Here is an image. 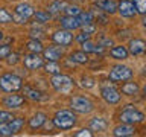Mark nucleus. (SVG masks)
Wrapping results in <instances>:
<instances>
[{
  "label": "nucleus",
  "instance_id": "1",
  "mask_svg": "<svg viewBox=\"0 0 146 137\" xmlns=\"http://www.w3.org/2000/svg\"><path fill=\"white\" fill-rule=\"evenodd\" d=\"M53 125L62 131L72 130L76 125V114L72 110H59L53 116Z\"/></svg>",
  "mask_w": 146,
  "mask_h": 137
},
{
  "label": "nucleus",
  "instance_id": "2",
  "mask_svg": "<svg viewBox=\"0 0 146 137\" xmlns=\"http://www.w3.org/2000/svg\"><path fill=\"white\" fill-rule=\"evenodd\" d=\"M23 81L17 73H5L0 76V90L5 93H15V91L21 90Z\"/></svg>",
  "mask_w": 146,
  "mask_h": 137
},
{
  "label": "nucleus",
  "instance_id": "3",
  "mask_svg": "<svg viewBox=\"0 0 146 137\" xmlns=\"http://www.w3.org/2000/svg\"><path fill=\"white\" fill-rule=\"evenodd\" d=\"M119 120L122 123H129V125H135V123H141L145 120V114L134 108V105H125L123 111L119 114Z\"/></svg>",
  "mask_w": 146,
  "mask_h": 137
},
{
  "label": "nucleus",
  "instance_id": "4",
  "mask_svg": "<svg viewBox=\"0 0 146 137\" xmlns=\"http://www.w3.org/2000/svg\"><path fill=\"white\" fill-rule=\"evenodd\" d=\"M50 84L58 93H66L68 94L73 88V79L68 75H62V73H58V75H53L52 79H50Z\"/></svg>",
  "mask_w": 146,
  "mask_h": 137
},
{
  "label": "nucleus",
  "instance_id": "5",
  "mask_svg": "<svg viewBox=\"0 0 146 137\" xmlns=\"http://www.w3.org/2000/svg\"><path fill=\"white\" fill-rule=\"evenodd\" d=\"M70 108L72 111L81 113V114H88L94 110L93 100L85 98V96H73L70 99Z\"/></svg>",
  "mask_w": 146,
  "mask_h": 137
},
{
  "label": "nucleus",
  "instance_id": "6",
  "mask_svg": "<svg viewBox=\"0 0 146 137\" xmlns=\"http://www.w3.org/2000/svg\"><path fill=\"white\" fill-rule=\"evenodd\" d=\"M108 76H110V81H113V82H125V81L132 78V70L128 66L117 64V66H114L111 70H110Z\"/></svg>",
  "mask_w": 146,
  "mask_h": 137
},
{
  "label": "nucleus",
  "instance_id": "7",
  "mask_svg": "<svg viewBox=\"0 0 146 137\" xmlns=\"http://www.w3.org/2000/svg\"><path fill=\"white\" fill-rule=\"evenodd\" d=\"M100 96L110 105H116L120 102V91L114 85H102L100 87Z\"/></svg>",
  "mask_w": 146,
  "mask_h": 137
},
{
  "label": "nucleus",
  "instance_id": "8",
  "mask_svg": "<svg viewBox=\"0 0 146 137\" xmlns=\"http://www.w3.org/2000/svg\"><path fill=\"white\" fill-rule=\"evenodd\" d=\"M43 64H44V58L40 57V53L29 52L27 55H25V58H23V66H25L27 70H36V68H41Z\"/></svg>",
  "mask_w": 146,
  "mask_h": 137
},
{
  "label": "nucleus",
  "instance_id": "9",
  "mask_svg": "<svg viewBox=\"0 0 146 137\" xmlns=\"http://www.w3.org/2000/svg\"><path fill=\"white\" fill-rule=\"evenodd\" d=\"M52 41L58 46H70L72 41H73V34L72 31H67V29H61V31H55L53 35H52Z\"/></svg>",
  "mask_w": 146,
  "mask_h": 137
},
{
  "label": "nucleus",
  "instance_id": "10",
  "mask_svg": "<svg viewBox=\"0 0 146 137\" xmlns=\"http://www.w3.org/2000/svg\"><path fill=\"white\" fill-rule=\"evenodd\" d=\"M117 12L125 18H132L137 15V11L131 0H122L120 3H117Z\"/></svg>",
  "mask_w": 146,
  "mask_h": 137
},
{
  "label": "nucleus",
  "instance_id": "11",
  "mask_svg": "<svg viewBox=\"0 0 146 137\" xmlns=\"http://www.w3.org/2000/svg\"><path fill=\"white\" fill-rule=\"evenodd\" d=\"M2 104L3 107H6L9 110H14V108H20L23 104H25V98L20 94H9L6 98L2 99Z\"/></svg>",
  "mask_w": 146,
  "mask_h": 137
},
{
  "label": "nucleus",
  "instance_id": "12",
  "mask_svg": "<svg viewBox=\"0 0 146 137\" xmlns=\"http://www.w3.org/2000/svg\"><path fill=\"white\" fill-rule=\"evenodd\" d=\"M62 55H64V52L58 44L56 46H50V47L43 50V58L47 59V61H59V59L62 58Z\"/></svg>",
  "mask_w": 146,
  "mask_h": 137
},
{
  "label": "nucleus",
  "instance_id": "13",
  "mask_svg": "<svg viewBox=\"0 0 146 137\" xmlns=\"http://www.w3.org/2000/svg\"><path fill=\"white\" fill-rule=\"evenodd\" d=\"M135 134V126L129 125V123H120V125L113 128V136L116 137H128Z\"/></svg>",
  "mask_w": 146,
  "mask_h": 137
},
{
  "label": "nucleus",
  "instance_id": "14",
  "mask_svg": "<svg viewBox=\"0 0 146 137\" xmlns=\"http://www.w3.org/2000/svg\"><path fill=\"white\" fill-rule=\"evenodd\" d=\"M128 52L134 57H139V55H143L145 50H146V43L140 38H134L129 41V46H128Z\"/></svg>",
  "mask_w": 146,
  "mask_h": 137
},
{
  "label": "nucleus",
  "instance_id": "15",
  "mask_svg": "<svg viewBox=\"0 0 146 137\" xmlns=\"http://www.w3.org/2000/svg\"><path fill=\"white\" fill-rule=\"evenodd\" d=\"M59 25H61L62 29H67V31H75V29H79L81 27V21L78 17H70V15H64L59 18Z\"/></svg>",
  "mask_w": 146,
  "mask_h": 137
},
{
  "label": "nucleus",
  "instance_id": "16",
  "mask_svg": "<svg viewBox=\"0 0 146 137\" xmlns=\"http://www.w3.org/2000/svg\"><path fill=\"white\" fill-rule=\"evenodd\" d=\"M46 120H47V116H46L44 113L38 111L29 119V128L31 130H40V128L46 123Z\"/></svg>",
  "mask_w": 146,
  "mask_h": 137
},
{
  "label": "nucleus",
  "instance_id": "17",
  "mask_svg": "<svg viewBox=\"0 0 146 137\" xmlns=\"http://www.w3.org/2000/svg\"><path fill=\"white\" fill-rule=\"evenodd\" d=\"M110 55L117 59V61H125V59H128V57H129V52H128V49L125 47V46H114V47H111V50H110Z\"/></svg>",
  "mask_w": 146,
  "mask_h": 137
},
{
  "label": "nucleus",
  "instance_id": "18",
  "mask_svg": "<svg viewBox=\"0 0 146 137\" xmlns=\"http://www.w3.org/2000/svg\"><path fill=\"white\" fill-rule=\"evenodd\" d=\"M14 12L29 20V18H31L32 15H34L35 9H34V6H31V5H27V3H18L17 6L14 8Z\"/></svg>",
  "mask_w": 146,
  "mask_h": 137
},
{
  "label": "nucleus",
  "instance_id": "19",
  "mask_svg": "<svg viewBox=\"0 0 146 137\" xmlns=\"http://www.w3.org/2000/svg\"><path fill=\"white\" fill-rule=\"evenodd\" d=\"M96 6H99L104 12H107V14L117 12V3H116V0H98V2H96Z\"/></svg>",
  "mask_w": 146,
  "mask_h": 137
},
{
  "label": "nucleus",
  "instance_id": "20",
  "mask_svg": "<svg viewBox=\"0 0 146 137\" xmlns=\"http://www.w3.org/2000/svg\"><path fill=\"white\" fill-rule=\"evenodd\" d=\"M21 90H23V94H25V98L31 99V100H43V99H44L43 93H41L40 90L32 88L31 85H25V87H21Z\"/></svg>",
  "mask_w": 146,
  "mask_h": 137
},
{
  "label": "nucleus",
  "instance_id": "21",
  "mask_svg": "<svg viewBox=\"0 0 146 137\" xmlns=\"http://www.w3.org/2000/svg\"><path fill=\"white\" fill-rule=\"evenodd\" d=\"M81 50H84L85 53H102L104 52V47L100 44H96L93 41L87 40L84 43H81Z\"/></svg>",
  "mask_w": 146,
  "mask_h": 137
},
{
  "label": "nucleus",
  "instance_id": "22",
  "mask_svg": "<svg viewBox=\"0 0 146 137\" xmlns=\"http://www.w3.org/2000/svg\"><path fill=\"white\" fill-rule=\"evenodd\" d=\"M90 130L91 131H98V132H102V131H105L107 130V126H108V123H107V120H105L104 117H93L90 120Z\"/></svg>",
  "mask_w": 146,
  "mask_h": 137
},
{
  "label": "nucleus",
  "instance_id": "23",
  "mask_svg": "<svg viewBox=\"0 0 146 137\" xmlns=\"http://www.w3.org/2000/svg\"><path fill=\"white\" fill-rule=\"evenodd\" d=\"M139 90H140V87L137 82L134 81H125V84L122 85V93L123 94H126V96H135L137 93H139Z\"/></svg>",
  "mask_w": 146,
  "mask_h": 137
},
{
  "label": "nucleus",
  "instance_id": "24",
  "mask_svg": "<svg viewBox=\"0 0 146 137\" xmlns=\"http://www.w3.org/2000/svg\"><path fill=\"white\" fill-rule=\"evenodd\" d=\"M25 123H26V120L23 117H12V120H9L8 125H9V130H11L12 134H17V132H20L23 130Z\"/></svg>",
  "mask_w": 146,
  "mask_h": 137
},
{
  "label": "nucleus",
  "instance_id": "25",
  "mask_svg": "<svg viewBox=\"0 0 146 137\" xmlns=\"http://www.w3.org/2000/svg\"><path fill=\"white\" fill-rule=\"evenodd\" d=\"M70 59L76 64H87L88 63V53H85L84 50H75L70 53Z\"/></svg>",
  "mask_w": 146,
  "mask_h": 137
},
{
  "label": "nucleus",
  "instance_id": "26",
  "mask_svg": "<svg viewBox=\"0 0 146 137\" xmlns=\"http://www.w3.org/2000/svg\"><path fill=\"white\" fill-rule=\"evenodd\" d=\"M26 49L29 50V52H34V53H41L44 50L41 41L40 40H35V38H31L29 41H27V43H26Z\"/></svg>",
  "mask_w": 146,
  "mask_h": 137
},
{
  "label": "nucleus",
  "instance_id": "27",
  "mask_svg": "<svg viewBox=\"0 0 146 137\" xmlns=\"http://www.w3.org/2000/svg\"><path fill=\"white\" fill-rule=\"evenodd\" d=\"M66 5H67V2H64V0H55V2H52L47 6V12L50 15H52V14H59L64 8H66Z\"/></svg>",
  "mask_w": 146,
  "mask_h": 137
},
{
  "label": "nucleus",
  "instance_id": "28",
  "mask_svg": "<svg viewBox=\"0 0 146 137\" xmlns=\"http://www.w3.org/2000/svg\"><path fill=\"white\" fill-rule=\"evenodd\" d=\"M43 68L46 73H49V75H58V73H61V67H59L58 61H47L46 64H43Z\"/></svg>",
  "mask_w": 146,
  "mask_h": 137
},
{
  "label": "nucleus",
  "instance_id": "29",
  "mask_svg": "<svg viewBox=\"0 0 146 137\" xmlns=\"http://www.w3.org/2000/svg\"><path fill=\"white\" fill-rule=\"evenodd\" d=\"M32 17H34L35 21L40 23V25H46V23H49L50 18H52V15H50L47 11H43V9H41V11H35Z\"/></svg>",
  "mask_w": 146,
  "mask_h": 137
},
{
  "label": "nucleus",
  "instance_id": "30",
  "mask_svg": "<svg viewBox=\"0 0 146 137\" xmlns=\"http://www.w3.org/2000/svg\"><path fill=\"white\" fill-rule=\"evenodd\" d=\"M82 9L79 6H76V5H66V8L62 9V12H64V15H70V17H78L81 14Z\"/></svg>",
  "mask_w": 146,
  "mask_h": 137
},
{
  "label": "nucleus",
  "instance_id": "31",
  "mask_svg": "<svg viewBox=\"0 0 146 137\" xmlns=\"http://www.w3.org/2000/svg\"><path fill=\"white\" fill-rule=\"evenodd\" d=\"M78 18H79V21H81V26L94 23V17H93V14H91L90 11H87V12H82L81 11V14L78 15Z\"/></svg>",
  "mask_w": 146,
  "mask_h": 137
},
{
  "label": "nucleus",
  "instance_id": "32",
  "mask_svg": "<svg viewBox=\"0 0 146 137\" xmlns=\"http://www.w3.org/2000/svg\"><path fill=\"white\" fill-rule=\"evenodd\" d=\"M134 8H135V11H137V14H143L146 12V0H134Z\"/></svg>",
  "mask_w": 146,
  "mask_h": 137
},
{
  "label": "nucleus",
  "instance_id": "33",
  "mask_svg": "<svg viewBox=\"0 0 146 137\" xmlns=\"http://www.w3.org/2000/svg\"><path fill=\"white\" fill-rule=\"evenodd\" d=\"M12 21V14H9L6 9L0 8V23H11Z\"/></svg>",
  "mask_w": 146,
  "mask_h": 137
},
{
  "label": "nucleus",
  "instance_id": "34",
  "mask_svg": "<svg viewBox=\"0 0 146 137\" xmlns=\"http://www.w3.org/2000/svg\"><path fill=\"white\" fill-rule=\"evenodd\" d=\"M8 136H12L11 130H9V125L5 122H0V137H8Z\"/></svg>",
  "mask_w": 146,
  "mask_h": 137
},
{
  "label": "nucleus",
  "instance_id": "35",
  "mask_svg": "<svg viewBox=\"0 0 146 137\" xmlns=\"http://www.w3.org/2000/svg\"><path fill=\"white\" fill-rule=\"evenodd\" d=\"M11 52L12 50H11V46L9 44H0V59H5Z\"/></svg>",
  "mask_w": 146,
  "mask_h": 137
},
{
  "label": "nucleus",
  "instance_id": "36",
  "mask_svg": "<svg viewBox=\"0 0 146 137\" xmlns=\"http://www.w3.org/2000/svg\"><path fill=\"white\" fill-rule=\"evenodd\" d=\"M5 59H6V63L9 64V66H15V64L20 61V57H18V53H12L11 52Z\"/></svg>",
  "mask_w": 146,
  "mask_h": 137
},
{
  "label": "nucleus",
  "instance_id": "37",
  "mask_svg": "<svg viewBox=\"0 0 146 137\" xmlns=\"http://www.w3.org/2000/svg\"><path fill=\"white\" fill-rule=\"evenodd\" d=\"M12 114L9 113V111H3V110H0V122H5V123H8L9 120H12Z\"/></svg>",
  "mask_w": 146,
  "mask_h": 137
},
{
  "label": "nucleus",
  "instance_id": "38",
  "mask_svg": "<svg viewBox=\"0 0 146 137\" xmlns=\"http://www.w3.org/2000/svg\"><path fill=\"white\" fill-rule=\"evenodd\" d=\"M84 88H91V87H94V79L93 78H88V76H85V78H82V84H81Z\"/></svg>",
  "mask_w": 146,
  "mask_h": 137
},
{
  "label": "nucleus",
  "instance_id": "39",
  "mask_svg": "<svg viewBox=\"0 0 146 137\" xmlns=\"http://www.w3.org/2000/svg\"><path fill=\"white\" fill-rule=\"evenodd\" d=\"M82 27V32H85V34H94L96 32V26H94V23H90V25H84V26H81Z\"/></svg>",
  "mask_w": 146,
  "mask_h": 137
},
{
  "label": "nucleus",
  "instance_id": "40",
  "mask_svg": "<svg viewBox=\"0 0 146 137\" xmlns=\"http://www.w3.org/2000/svg\"><path fill=\"white\" fill-rule=\"evenodd\" d=\"M12 21L17 23V25H25V23H27V18H25V17H21V15H18V14L14 12L12 14Z\"/></svg>",
  "mask_w": 146,
  "mask_h": 137
},
{
  "label": "nucleus",
  "instance_id": "41",
  "mask_svg": "<svg viewBox=\"0 0 146 137\" xmlns=\"http://www.w3.org/2000/svg\"><path fill=\"white\" fill-rule=\"evenodd\" d=\"M87 40H90V35L85 34V32H81V34L76 37V41H78V43H84V41H87Z\"/></svg>",
  "mask_w": 146,
  "mask_h": 137
},
{
  "label": "nucleus",
  "instance_id": "42",
  "mask_svg": "<svg viewBox=\"0 0 146 137\" xmlns=\"http://www.w3.org/2000/svg\"><path fill=\"white\" fill-rule=\"evenodd\" d=\"M75 136H76V137H82V136H88V137H90V136H93V132H91L90 130H81L79 132H76Z\"/></svg>",
  "mask_w": 146,
  "mask_h": 137
},
{
  "label": "nucleus",
  "instance_id": "43",
  "mask_svg": "<svg viewBox=\"0 0 146 137\" xmlns=\"http://www.w3.org/2000/svg\"><path fill=\"white\" fill-rule=\"evenodd\" d=\"M68 2H73V3H78V2H84V0H68Z\"/></svg>",
  "mask_w": 146,
  "mask_h": 137
},
{
  "label": "nucleus",
  "instance_id": "44",
  "mask_svg": "<svg viewBox=\"0 0 146 137\" xmlns=\"http://www.w3.org/2000/svg\"><path fill=\"white\" fill-rule=\"evenodd\" d=\"M2 40H3V32L0 31V41H2Z\"/></svg>",
  "mask_w": 146,
  "mask_h": 137
}]
</instances>
